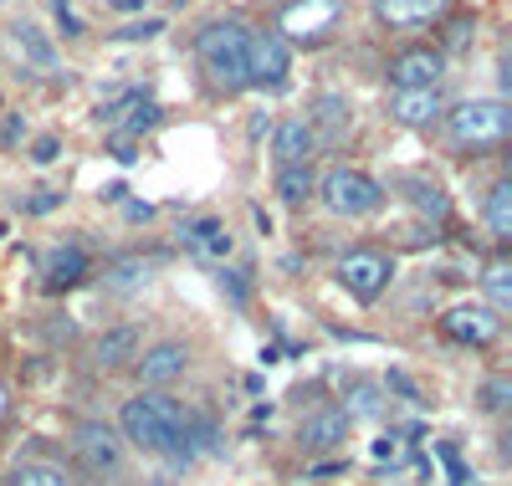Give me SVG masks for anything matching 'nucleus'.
<instances>
[{"instance_id":"f257e3e1","label":"nucleus","mask_w":512,"mask_h":486,"mask_svg":"<svg viewBox=\"0 0 512 486\" xmlns=\"http://www.w3.org/2000/svg\"><path fill=\"white\" fill-rule=\"evenodd\" d=\"M118 430L128 446H139L149 456H169L175 466H190L195 451H190V410L169 394H134L123 400L118 410Z\"/></svg>"},{"instance_id":"f03ea898","label":"nucleus","mask_w":512,"mask_h":486,"mask_svg":"<svg viewBox=\"0 0 512 486\" xmlns=\"http://www.w3.org/2000/svg\"><path fill=\"white\" fill-rule=\"evenodd\" d=\"M195 57L221 93H241L246 87V57H251V31L241 21H210L195 36Z\"/></svg>"},{"instance_id":"7ed1b4c3","label":"nucleus","mask_w":512,"mask_h":486,"mask_svg":"<svg viewBox=\"0 0 512 486\" xmlns=\"http://www.w3.org/2000/svg\"><path fill=\"white\" fill-rule=\"evenodd\" d=\"M512 134V108L502 98H472L451 113V139L461 149H497Z\"/></svg>"},{"instance_id":"20e7f679","label":"nucleus","mask_w":512,"mask_h":486,"mask_svg":"<svg viewBox=\"0 0 512 486\" xmlns=\"http://www.w3.org/2000/svg\"><path fill=\"white\" fill-rule=\"evenodd\" d=\"M318 195H323V205H328L333 215H349V220L374 215V210L384 205V185L369 180L364 169H349V164L328 169V174H323V185H318Z\"/></svg>"},{"instance_id":"39448f33","label":"nucleus","mask_w":512,"mask_h":486,"mask_svg":"<svg viewBox=\"0 0 512 486\" xmlns=\"http://www.w3.org/2000/svg\"><path fill=\"white\" fill-rule=\"evenodd\" d=\"M390 277H395V261L384 251H349L344 261H338V282H344V292L359 297V302H374L384 287H390Z\"/></svg>"},{"instance_id":"423d86ee","label":"nucleus","mask_w":512,"mask_h":486,"mask_svg":"<svg viewBox=\"0 0 512 486\" xmlns=\"http://www.w3.org/2000/svg\"><path fill=\"white\" fill-rule=\"evenodd\" d=\"M338 16H344V0H292L277 21V36L282 41L287 36L292 41H323L338 26Z\"/></svg>"},{"instance_id":"0eeeda50","label":"nucleus","mask_w":512,"mask_h":486,"mask_svg":"<svg viewBox=\"0 0 512 486\" xmlns=\"http://www.w3.org/2000/svg\"><path fill=\"white\" fill-rule=\"evenodd\" d=\"M287 67H292V52L277 31H251V57H246V87H277L287 82Z\"/></svg>"},{"instance_id":"6e6552de","label":"nucleus","mask_w":512,"mask_h":486,"mask_svg":"<svg viewBox=\"0 0 512 486\" xmlns=\"http://www.w3.org/2000/svg\"><path fill=\"white\" fill-rule=\"evenodd\" d=\"M446 77V57L436 47H410L390 62V87L395 93H415V87H441Z\"/></svg>"},{"instance_id":"1a4fd4ad","label":"nucleus","mask_w":512,"mask_h":486,"mask_svg":"<svg viewBox=\"0 0 512 486\" xmlns=\"http://www.w3.org/2000/svg\"><path fill=\"white\" fill-rule=\"evenodd\" d=\"M344 440H349V415L338 405H318L313 415H303V425H297V446L313 451V456L344 446Z\"/></svg>"},{"instance_id":"9d476101","label":"nucleus","mask_w":512,"mask_h":486,"mask_svg":"<svg viewBox=\"0 0 512 486\" xmlns=\"http://www.w3.org/2000/svg\"><path fill=\"white\" fill-rule=\"evenodd\" d=\"M72 451L88 461L93 471H118V461H123V440H118L108 425H98V420H82V425L72 430Z\"/></svg>"},{"instance_id":"9b49d317","label":"nucleus","mask_w":512,"mask_h":486,"mask_svg":"<svg viewBox=\"0 0 512 486\" xmlns=\"http://www.w3.org/2000/svg\"><path fill=\"white\" fill-rule=\"evenodd\" d=\"M185 369H190V348L175 343V338H164V343L144 348V359H139V379L154 384V389H159V384H175Z\"/></svg>"},{"instance_id":"f8f14e48","label":"nucleus","mask_w":512,"mask_h":486,"mask_svg":"<svg viewBox=\"0 0 512 486\" xmlns=\"http://www.w3.org/2000/svg\"><path fill=\"white\" fill-rule=\"evenodd\" d=\"M451 0H374V16L395 31H415V26H431L446 16Z\"/></svg>"},{"instance_id":"ddd939ff","label":"nucleus","mask_w":512,"mask_h":486,"mask_svg":"<svg viewBox=\"0 0 512 486\" xmlns=\"http://www.w3.org/2000/svg\"><path fill=\"white\" fill-rule=\"evenodd\" d=\"M441 328L456 343H492L502 333V318L492 313V307H451V313L441 318Z\"/></svg>"},{"instance_id":"4468645a","label":"nucleus","mask_w":512,"mask_h":486,"mask_svg":"<svg viewBox=\"0 0 512 486\" xmlns=\"http://www.w3.org/2000/svg\"><path fill=\"white\" fill-rule=\"evenodd\" d=\"M134 359H139V328H134V323L108 328V333L93 343V364H98L103 374H113V369H128Z\"/></svg>"},{"instance_id":"2eb2a0df","label":"nucleus","mask_w":512,"mask_h":486,"mask_svg":"<svg viewBox=\"0 0 512 486\" xmlns=\"http://www.w3.org/2000/svg\"><path fill=\"white\" fill-rule=\"evenodd\" d=\"M313 128H308V118H282L277 123V134H272V154H277V169H292V164H308V154H313Z\"/></svg>"},{"instance_id":"dca6fc26","label":"nucleus","mask_w":512,"mask_h":486,"mask_svg":"<svg viewBox=\"0 0 512 486\" xmlns=\"http://www.w3.org/2000/svg\"><path fill=\"white\" fill-rule=\"evenodd\" d=\"M41 277H47V287H52V292L77 287L82 277H88V251H82L77 241H67V246L47 251V267H41Z\"/></svg>"},{"instance_id":"f3484780","label":"nucleus","mask_w":512,"mask_h":486,"mask_svg":"<svg viewBox=\"0 0 512 486\" xmlns=\"http://www.w3.org/2000/svg\"><path fill=\"white\" fill-rule=\"evenodd\" d=\"M390 113H395L400 123H410V128H420V123H436V118L446 113V103H441V87H415V93H395V98H390Z\"/></svg>"},{"instance_id":"a211bd4d","label":"nucleus","mask_w":512,"mask_h":486,"mask_svg":"<svg viewBox=\"0 0 512 486\" xmlns=\"http://www.w3.org/2000/svg\"><path fill=\"white\" fill-rule=\"evenodd\" d=\"M180 241H185V251H190V256H226V251H231V231L221 226L216 215L190 220V226L180 231Z\"/></svg>"},{"instance_id":"6ab92c4d","label":"nucleus","mask_w":512,"mask_h":486,"mask_svg":"<svg viewBox=\"0 0 512 486\" xmlns=\"http://www.w3.org/2000/svg\"><path fill=\"white\" fill-rule=\"evenodd\" d=\"M154 267H159V261L154 256H123V261H113V267H108V277H103V287L108 292H144L149 282H154Z\"/></svg>"},{"instance_id":"aec40b11","label":"nucleus","mask_w":512,"mask_h":486,"mask_svg":"<svg viewBox=\"0 0 512 486\" xmlns=\"http://www.w3.org/2000/svg\"><path fill=\"white\" fill-rule=\"evenodd\" d=\"M308 128H313V139L338 144V139H344V128H349V103L338 98V93H323L318 98V113L308 118Z\"/></svg>"},{"instance_id":"412c9836","label":"nucleus","mask_w":512,"mask_h":486,"mask_svg":"<svg viewBox=\"0 0 512 486\" xmlns=\"http://www.w3.org/2000/svg\"><path fill=\"white\" fill-rule=\"evenodd\" d=\"M11 41H16V52L31 62V67H57V47L47 41V31L41 26H31V21H21V26H11Z\"/></svg>"},{"instance_id":"4be33fe9","label":"nucleus","mask_w":512,"mask_h":486,"mask_svg":"<svg viewBox=\"0 0 512 486\" xmlns=\"http://www.w3.org/2000/svg\"><path fill=\"white\" fill-rule=\"evenodd\" d=\"M349 415V425L354 420H379L384 415V400H379V384H369V379H354L349 384V394H344V405H338Z\"/></svg>"},{"instance_id":"5701e85b","label":"nucleus","mask_w":512,"mask_h":486,"mask_svg":"<svg viewBox=\"0 0 512 486\" xmlns=\"http://www.w3.org/2000/svg\"><path fill=\"white\" fill-rule=\"evenodd\" d=\"M487 231H492L497 241L512 236V180H497V185L487 190Z\"/></svg>"},{"instance_id":"b1692460","label":"nucleus","mask_w":512,"mask_h":486,"mask_svg":"<svg viewBox=\"0 0 512 486\" xmlns=\"http://www.w3.org/2000/svg\"><path fill=\"white\" fill-rule=\"evenodd\" d=\"M313 190H318V180H313V164H292V169H277V195H282L287 205H303Z\"/></svg>"},{"instance_id":"393cba45","label":"nucleus","mask_w":512,"mask_h":486,"mask_svg":"<svg viewBox=\"0 0 512 486\" xmlns=\"http://www.w3.org/2000/svg\"><path fill=\"white\" fill-rule=\"evenodd\" d=\"M11 486H72V481H67L62 466H52V461H21V466L11 471Z\"/></svg>"},{"instance_id":"a878e982","label":"nucleus","mask_w":512,"mask_h":486,"mask_svg":"<svg viewBox=\"0 0 512 486\" xmlns=\"http://www.w3.org/2000/svg\"><path fill=\"white\" fill-rule=\"evenodd\" d=\"M410 200H415V210H420V215H431V220H446V210H451L446 190H441V185H431V180H410Z\"/></svg>"},{"instance_id":"bb28decb","label":"nucleus","mask_w":512,"mask_h":486,"mask_svg":"<svg viewBox=\"0 0 512 486\" xmlns=\"http://www.w3.org/2000/svg\"><path fill=\"white\" fill-rule=\"evenodd\" d=\"M487 297H492V313H497V318L512 307V272H507V267H492V272H487Z\"/></svg>"},{"instance_id":"cd10ccee","label":"nucleus","mask_w":512,"mask_h":486,"mask_svg":"<svg viewBox=\"0 0 512 486\" xmlns=\"http://www.w3.org/2000/svg\"><path fill=\"white\" fill-rule=\"evenodd\" d=\"M507 400H512V379H507V374H492V379L482 384V410H487V415H502Z\"/></svg>"},{"instance_id":"c85d7f7f","label":"nucleus","mask_w":512,"mask_h":486,"mask_svg":"<svg viewBox=\"0 0 512 486\" xmlns=\"http://www.w3.org/2000/svg\"><path fill=\"white\" fill-rule=\"evenodd\" d=\"M164 31V21L159 16H149V21H134V26H123V31H113L118 41H149V36H159Z\"/></svg>"},{"instance_id":"c756f323","label":"nucleus","mask_w":512,"mask_h":486,"mask_svg":"<svg viewBox=\"0 0 512 486\" xmlns=\"http://www.w3.org/2000/svg\"><path fill=\"white\" fill-rule=\"evenodd\" d=\"M159 118H164V108H159V103H139V113L128 118V134H144V128H154Z\"/></svg>"},{"instance_id":"7c9ffc66","label":"nucleus","mask_w":512,"mask_h":486,"mask_svg":"<svg viewBox=\"0 0 512 486\" xmlns=\"http://www.w3.org/2000/svg\"><path fill=\"white\" fill-rule=\"evenodd\" d=\"M31 159H36V164H52V159H62V139H57V134H41V139L31 144Z\"/></svg>"},{"instance_id":"2f4dec72","label":"nucleus","mask_w":512,"mask_h":486,"mask_svg":"<svg viewBox=\"0 0 512 486\" xmlns=\"http://www.w3.org/2000/svg\"><path fill=\"white\" fill-rule=\"evenodd\" d=\"M52 16H57L62 36H82V21L72 16V6H67V0H52Z\"/></svg>"},{"instance_id":"473e14b6","label":"nucleus","mask_w":512,"mask_h":486,"mask_svg":"<svg viewBox=\"0 0 512 486\" xmlns=\"http://www.w3.org/2000/svg\"><path fill=\"white\" fill-rule=\"evenodd\" d=\"M216 277H221V292H226V297L241 307V302H246V282H241V272H226V267H221Z\"/></svg>"},{"instance_id":"72a5a7b5","label":"nucleus","mask_w":512,"mask_h":486,"mask_svg":"<svg viewBox=\"0 0 512 486\" xmlns=\"http://www.w3.org/2000/svg\"><path fill=\"white\" fill-rule=\"evenodd\" d=\"M57 205H62V190H36V200H31L26 210H31V215H47V210H57Z\"/></svg>"},{"instance_id":"f704fd0d","label":"nucleus","mask_w":512,"mask_h":486,"mask_svg":"<svg viewBox=\"0 0 512 486\" xmlns=\"http://www.w3.org/2000/svg\"><path fill=\"white\" fill-rule=\"evenodd\" d=\"M390 389H395V394H405L410 405H420V389H415V384H410L405 374H390Z\"/></svg>"},{"instance_id":"c9c22d12","label":"nucleus","mask_w":512,"mask_h":486,"mask_svg":"<svg viewBox=\"0 0 512 486\" xmlns=\"http://www.w3.org/2000/svg\"><path fill=\"white\" fill-rule=\"evenodd\" d=\"M466 36H472V21H456L451 26V47H466Z\"/></svg>"},{"instance_id":"e433bc0d","label":"nucleus","mask_w":512,"mask_h":486,"mask_svg":"<svg viewBox=\"0 0 512 486\" xmlns=\"http://www.w3.org/2000/svg\"><path fill=\"white\" fill-rule=\"evenodd\" d=\"M128 220H154V205H144V200H134V205H128Z\"/></svg>"},{"instance_id":"4c0bfd02","label":"nucleus","mask_w":512,"mask_h":486,"mask_svg":"<svg viewBox=\"0 0 512 486\" xmlns=\"http://www.w3.org/2000/svg\"><path fill=\"white\" fill-rule=\"evenodd\" d=\"M123 195H128V185H123V180H118V185H108V190H103V200H108V205H123Z\"/></svg>"},{"instance_id":"58836bf2","label":"nucleus","mask_w":512,"mask_h":486,"mask_svg":"<svg viewBox=\"0 0 512 486\" xmlns=\"http://www.w3.org/2000/svg\"><path fill=\"white\" fill-rule=\"evenodd\" d=\"M113 159H118V164H134L139 154H134V144H118V149H113Z\"/></svg>"},{"instance_id":"ea45409f","label":"nucleus","mask_w":512,"mask_h":486,"mask_svg":"<svg viewBox=\"0 0 512 486\" xmlns=\"http://www.w3.org/2000/svg\"><path fill=\"white\" fill-rule=\"evenodd\" d=\"M118 11H144V0H113Z\"/></svg>"},{"instance_id":"a19ab883","label":"nucleus","mask_w":512,"mask_h":486,"mask_svg":"<svg viewBox=\"0 0 512 486\" xmlns=\"http://www.w3.org/2000/svg\"><path fill=\"white\" fill-rule=\"evenodd\" d=\"M0 6H6V0H0Z\"/></svg>"}]
</instances>
